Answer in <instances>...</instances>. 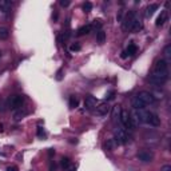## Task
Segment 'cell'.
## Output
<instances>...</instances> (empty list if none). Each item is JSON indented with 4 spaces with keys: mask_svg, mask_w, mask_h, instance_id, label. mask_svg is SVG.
<instances>
[{
    "mask_svg": "<svg viewBox=\"0 0 171 171\" xmlns=\"http://www.w3.org/2000/svg\"><path fill=\"white\" fill-rule=\"evenodd\" d=\"M150 83L155 87H161L168 80V63L166 60L161 59L155 63L154 72L148 78Z\"/></svg>",
    "mask_w": 171,
    "mask_h": 171,
    "instance_id": "1",
    "label": "cell"
},
{
    "mask_svg": "<svg viewBox=\"0 0 171 171\" xmlns=\"http://www.w3.org/2000/svg\"><path fill=\"white\" fill-rule=\"evenodd\" d=\"M114 139H115V142L119 145H127V143H130L131 142V136L128 135L127 130H126L124 127H116L115 130H114Z\"/></svg>",
    "mask_w": 171,
    "mask_h": 171,
    "instance_id": "2",
    "label": "cell"
},
{
    "mask_svg": "<svg viewBox=\"0 0 171 171\" xmlns=\"http://www.w3.org/2000/svg\"><path fill=\"white\" fill-rule=\"evenodd\" d=\"M23 103H24V96L23 95H12V96H10V99H8L7 106H8L11 110H19V108H22Z\"/></svg>",
    "mask_w": 171,
    "mask_h": 171,
    "instance_id": "3",
    "label": "cell"
},
{
    "mask_svg": "<svg viewBox=\"0 0 171 171\" xmlns=\"http://www.w3.org/2000/svg\"><path fill=\"white\" fill-rule=\"evenodd\" d=\"M139 99H140L142 102L145 103V106L147 107V106H151V104H154L155 102H156V98H155L154 95H152L151 92H148V91H142V92H139L138 95Z\"/></svg>",
    "mask_w": 171,
    "mask_h": 171,
    "instance_id": "4",
    "label": "cell"
},
{
    "mask_svg": "<svg viewBox=\"0 0 171 171\" xmlns=\"http://www.w3.org/2000/svg\"><path fill=\"white\" fill-rule=\"evenodd\" d=\"M136 19V12L135 11H130V12L127 13L124 16V19L122 20V27H123V30H126V31H128L130 30V27H131V24H132V22Z\"/></svg>",
    "mask_w": 171,
    "mask_h": 171,
    "instance_id": "5",
    "label": "cell"
},
{
    "mask_svg": "<svg viewBox=\"0 0 171 171\" xmlns=\"http://www.w3.org/2000/svg\"><path fill=\"white\" fill-rule=\"evenodd\" d=\"M120 124H122L124 128L131 130V131H134L135 130L134 126H132V123H131V119H130V114H128V111L122 110V114H120Z\"/></svg>",
    "mask_w": 171,
    "mask_h": 171,
    "instance_id": "6",
    "label": "cell"
},
{
    "mask_svg": "<svg viewBox=\"0 0 171 171\" xmlns=\"http://www.w3.org/2000/svg\"><path fill=\"white\" fill-rule=\"evenodd\" d=\"M138 159L143 163H150L154 159V154L150 150H142V151L138 152Z\"/></svg>",
    "mask_w": 171,
    "mask_h": 171,
    "instance_id": "7",
    "label": "cell"
},
{
    "mask_svg": "<svg viewBox=\"0 0 171 171\" xmlns=\"http://www.w3.org/2000/svg\"><path fill=\"white\" fill-rule=\"evenodd\" d=\"M96 103H98V100H96L95 96L92 95H87L84 99V107L87 110H92L94 107H96Z\"/></svg>",
    "mask_w": 171,
    "mask_h": 171,
    "instance_id": "8",
    "label": "cell"
},
{
    "mask_svg": "<svg viewBox=\"0 0 171 171\" xmlns=\"http://www.w3.org/2000/svg\"><path fill=\"white\" fill-rule=\"evenodd\" d=\"M110 110H111V107H110L107 103H102V104H99L98 107H96L95 112H96V115L104 116V115H107V114L110 112Z\"/></svg>",
    "mask_w": 171,
    "mask_h": 171,
    "instance_id": "9",
    "label": "cell"
},
{
    "mask_svg": "<svg viewBox=\"0 0 171 171\" xmlns=\"http://www.w3.org/2000/svg\"><path fill=\"white\" fill-rule=\"evenodd\" d=\"M120 114H122V107L119 104L114 106L112 108V122L114 123H120Z\"/></svg>",
    "mask_w": 171,
    "mask_h": 171,
    "instance_id": "10",
    "label": "cell"
},
{
    "mask_svg": "<svg viewBox=\"0 0 171 171\" xmlns=\"http://www.w3.org/2000/svg\"><path fill=\"white\" fill-rule=\"evenodd\" d=\"M12 8V3L10 0H0V11L4 13H8Z\"/></svg>",
    "mask_w": 171,
    "mask_h": 171,
    "instance_id": "11",
    "label": "cell"
},
{
    "mask_svg": "<svg viewBox=\"0 0 171 171\" xmlns=\"http://www.w3.org/2000/svg\"><path fill=\"white\" fill-rule=\"evenodd\" d=\"M167 19H168V13H167V11H162L161 15H159L158 19H156V22H155L156 27L163 26V24H165L166 22H167Z\"/></svg>",
    "mask_w": 171,
    "mask_h": 171,
    "instance_id": "12",
    "label": "cell"
},
{
    "mask_svg": "<svg viewBox=\"0 0 171 171\" xmlns=\"http://www.w3.org/2000/svg\"><path fill=\"white\" fill-rule=\"evenodd\" d=\"M131 104H132V107H134V110H145L146 108L145 103L142 102L138 96H134V98H132Z\"/></svg>",
    "mask_w": 171,
    "mask_h": 171,
    "instance_id": "13",
    "label": "cell"
},
{
    "mask_svg": "<svg viewBox=\"0 0 171 171\" xmlns=\"http://www.w3.org/2000/svg\"><path fill=\"white\" fill-rule=\"evenodd\" d=\"M92 31V27L91 24H87V26H83L80 27L79 30L76 31V36H84V35H88L90 32Z\"/></svg>",
    "mask_w": 171,
    "mask_h": 171,
    "instance_id": "14",
    "label": "cell"
},
{
    "mask_svg": "<svg viewBox=\"0 0 171 171\" xmlns=\"http://www.w3.org/2000/svg\"><path fill=\"white\" fill-rule=\"evenodd\" d=\"M140 30H142V22L136 17V19L132 22V24H131V27H130V30L128 31H131V32H139Z\"/></svg>",
    "mask_w": 171,
    "mask_h": 171,
    "instance_id": "15",
    "label": "cell"
},
{
    "mask_svg": "<svg viewBox=\"0 0 171 171\" xmlns=\"http://www.w3.org/2000/svg\"><path fill=\"white\" fill-rule=\"evenodd\" d=\"M116 147H118V143L115 142V139H108V140L104 143V148L107 151H114Z\"/></svg>",
    "mask_w": 171,
    "mask_h": 171,
    "instance_id": "16",
    "label": "cell"
},
{
    "mask_svg": "<svg viewBox=\"0 0 171 171\" xmlns=\"http://www.w3.org/2000/svg\"><path fill=\"white\" fill-rule=\"evenodd\" d=\"M138 52V47H136V44H134V43H130L127 47V49H126V54H127V56H134L135 54Z\"/></svg>",
    "mask_w": 171,
    "mask_h": 171,
    "instance_id": "17",
    "label": "cell"
},
{
    "mask_svg": "<svg viewBox=\"0 0 171 171\" xmlns=\"http://www.w3.org/2000/svg\"><path fill=\"white\" fill-rule=\"evenodd\" d=\"M158 4H150V6L146 8V17H151L154 15V12L158 10Z\"/></svg>",
    "mask_w": 171,
    "mask_h": 171,
    "instance_id": "18",
    "label": "cell"
},
{
    "mask_svg": "<svg viewBox=\"0 0 171 171\" xmlns=\"http://www.w3.org/2000/svg\"><path fill=\"white\" fill-rule=\"evenodd\" d=\"M27 114H28V111H27V110L19 108L17 111H15V114H13V119H15V120H20V119H23Z\"/></svg>",
    "mask_w": 171,
    "mask_h": 171,
    "instance_id": "19",
    "label": "cell"
},
{
    "mask_svg": "<svg viewBox=\"0 0 171 171\" xmlns=\"http://www.w3.org/2000/svg\"><path fill=\"white\" fill-rule=\"evenodd\" d=\"M96 42H98V44H103L106 42V32L103 30L98 31V33H96Z\"/></svg>",
    "mask_w": 171,
    "mask_h": 171,
    "instance_id": "20",
    "label": "cell"
},
{
    "mask_svg": "<svg viewBox=\"0 0 171 171\" xmlns=\"http://www.w3.org/2000/svg\"><path fill=\"white\" fill-rule=\"evenodd\" d=\"M68 104H70V107H71V108H76V107L79 106V99L76 98L75 95H71V96H70Z\"/></svg>",
    "mask_w": 171,
    "mask_h": 171,
    "instance_id": "21",
    "label": "cell"
},
{
    "mask_svg": "<svg viewBox=\"0 0 171 171\" xmlns=\"http://www.w3.org/2000/svg\"><path fill=\"white\" fill-rule=\"evenodd\" d=\"M10 36V31L6 27H0V40H6Z\"/></svg>",
    "mask_w": 171,
    "mask_h": 171,
    "instance_id": "22",
    "label": "cell"
},
{
    "mask_svg": "<svg viewBox=\"0 0 171 171\" xmlns=\"http://www.w3.org/2000/svg\"><path fill=\"white\" fill-rule=\"evenodd\" d=\"M60 166H62V168L67 170V168L71 166V161H70V158H67V156H63V158L60 159Z\"/></svg>",
    "mask_w": 171,
    "mask_h": 171,
    "instance_id": "23",
    "label": "cell"
},
{
    "mask_svg": "<svg viewBox=\"0 0 171 171\" xmlns=\"http://www.w3.org/2000/svg\"><path fill=\"white\" fill-rule=\"evenodd\" d=\"M83 12H86V13H88V12H91V10H92V3L91 1H86V3H83Z\"/></svg>",
    "mask_w": 171,
    "mask_h": 171,
    "instance_id": "24",
    "label": "cell"
},
{
    "mask_svg": "<svg viewBox=\"0 0 171 171\" xmlns=\"http://www.w3.org/2000/svg\"><path fill=\"white\" fill-rule=\"evenodd\" d=\"M165 56H166V62H170V59H171V46L170 44H167V46L165 47Z\"/></svg>",
    "mask_w": 171,
    "mask_h": 171,
    "instance_id": "25",
    "label": "cell"
},
{
    "mask_svg": "<svg viewBox=\"0 0 171 171\" xmlns=\"http://www.w3.org/2000/svg\"><path fill=\"white\" fill-rule=\"evenodd\" d=\"M80 49H82V46H80L79 43H74V44L70 46V51H72V52H78Z\"/></svg>",
    "mask_w": 171,
    "mask_h": 171,
    "instance_id": "26",
    "label": "cell"
},
{
    "mask_svg": "<svg viewBox=\"0 0 171 171\" xmlns=\"http://www.w3.org/2000/svg\"><path fill=\"white\" fill-rule=\"evenodd\" d=\"M38 136H39L40 139H46L47 138V134L44 132V130H43V127H38Z\"/></svg>",
    "mask_w": 171,
    "mask_h": 171,
    "instance_id": "27",
    "label": "cell"
},
{
    "mask_svg": "<svg viewBox=\"0 0 171 171\" xmlns=\"http://www.w3.org/2000/svg\"><path fill=\"white\" fill-rule=\"evenodd\" d=\"M7 108H8V106H7V102L4 100V99H0V112L7 111Z\"/></svg>",
    "mask_w": 171,
    "mask_h": 171,
    "instance_id": "28",
    "label": "cell"
},
{
    "mask_svg": "<svg viewBox=\"0 0 171 171\" xmlns=\"http://www.w3.org/2000/svg\"><path fill=\"white\" fill-rule=\"evenodd\" d=\"M115 98V91L112 90V91H110L107 95H106V100H112V99Z\"/></svg>",
    "mask_w": 171,
    "mask_h": 171,
    "instance_id": "29",
    "label": "cell"
},
{
    "mask_svg": "<svg viewBox=\"0 0 171 171\" xmlns=\"http://www.w3.org/2000/svg\"><path fill=\"white\" fill-rule=\"evenodd\" d=\"M63 79V68H59L56 72V80H62Z\"/></svg>",
    "mask_w": 171,
    "mask_h": 171,
    "instance_id": "30",
    "label": "cell"
},
{
    "mask_svg": "<svg viewBox=\"0 0 171 171\" xmlns=\"http://www.w3.org/2000/svg\"><path fill=\"white\" fill-rule=\"evenodd\" d=\"M92 28H98L99 31H100V27H102V23H100V20H95V23H94V26H91Z\"/></svg>",
    "mask_w": 171,
    "mask_h": 171,
    "instance_id": "31",
    "label": "cell"
},
{
    "mask_svg": "<svg viewBox=\"0 0 171 171\" xmlns=\"http://www.w3.org/2000/svg\"><path fill=\"white\" fill-rule=\"evenodd\" d=\"M59 4H60L62 7H68L70 4H71V1H70V0H60Z\"/></svg>",
    "mask_w": 171,
    "mask_h": 171,
    "instance_id": "32",
    "label": "cell"
},
{
    "mask_svg": "<svg viewBox=\"0 0 171 171\" xmlns=\"http://www.w3.org/2000/svg\"><path fill=\"white\" fill-rule=\"evenodd\" d=\"M161 171H171V166L170 165H165L161 168Z\"/></svg>",
    "mask_w": 171,
    "mask_h": 171,
    "instance_id": "33",
    "label": "cell"
},
{
    "mask_svg": "<svg viewBox=\"0 0 171 171\" xmlns=\"http://www.w3.org/2000/svg\"><path fill=\"white\" fill-rule=\"evenodd\" d=\"M7 171H19V168L16 166H10V167H7Z\"/></svg>",
    "mask_w": 171,
    "mask_h": 171,
    "instance_id": "34",
    "label": "cell"
},
{
    "mask_svg": "<svg viewBox=\"0 0 171 171\" xmlns=\"http://www.w3.org/2000/svg\"><path fill=\"white\" fill-rule=\"evenodd\" d=\"M55 155V150L54 148H49L48 150V156H54Z\"/></svg>",
    "mask_w": 171,
    "mask_h": 171,
    "instance_id": "35",
    "label": "cell"
},
{
    "mask_svg": "<svg viewBox=\"0 0 171 171\" xmlns=\"http://www.w3.org/2000/svg\"><path fill=\"white\" fill-rule=\"evenodd\" d=\"M67 171H76V166H70V167L67 168Z\"/></svg>",
    "mask_w": 171,
    "mask_h": 171,
    "instance_id": "36",
    "label": "cell"
},
{
    "mask_svg": "<svg viewBox=\"0 0 171 171\" xmlns=\"http://www.w3.org/2000/svg\"><path fill=\"white\" fill-rule=\"evenodd\" d=\"M120 56H122V59H126V58H127V54H126V51H123Z\"/></svg>",
    "mask_w": 171,
    "mask_h": 171,
    "instance_id": "37",
    "label": "cell"
},
{
    "mask_svg": "<svg viewBox=\"0 0 171 171\" xmlns=\"http://www.w3.org/2000/svg\"><path fill=\"white\" fill-rule=\"evenodd\" d=\"M0 58H1V54H0Z\"/></svg>",
    "mask_w": 171,
    "mask_h": 171,
    "instance_id": "38",
    "label": "cell"
}]
</instances>
